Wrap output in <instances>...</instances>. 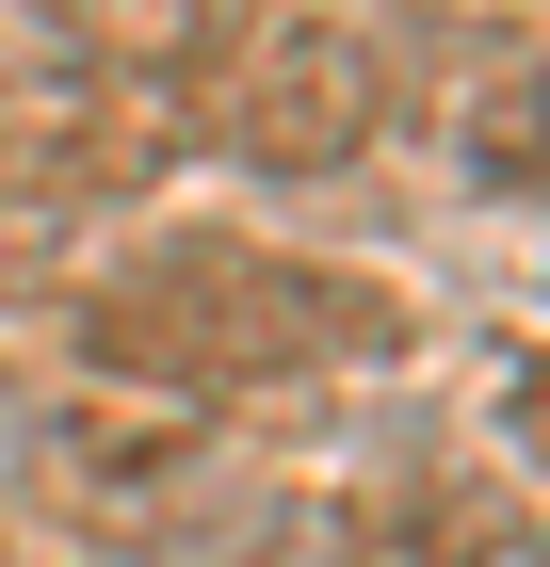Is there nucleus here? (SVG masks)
Listing matches in <instances>:
<instances>
[{"label":"nucleus","mask_w":550,"mask_h":567,"mask_svg":"<svg viewBox=\"0 0 550 567\" xmlns=\"http://www.w3.org/2000/svg\"><path fill=\"white\" fill-rule=\"evenodd\" d=\"M82 357L114 373V390L146 405H243V390H324V373H373V357H405V292L356 260H276V244H243V227H163V244H129L114 276H82Z\"/></svg>","instance_id":"1"},{"label":"nucleus","mask_w":550,"mask_h":567,"mask_svg":"<svg viewBox=\"0 0 550 567\" xmlns=\"http://www.w3.org/2000/svg\"><path fill=\"white\" fill-rule=\"evenodd\" d=\"M163 97L259 178H340L388 131V49L356 17H178Z\"/></svg>","instance_id":"2"},{"label":"nucleus","mask_w":550,"mask_h":567,"mask_svg":"<svg viewBox=\"0 0 550 567\" xmlns=\"http://www.w3.org/2000/svg\"><path fill=\"white\" fill-rule=\"evenodd\" d=\"M33 486L65 503V535H97V551H195V535L259 519L243 437H227L211 405H146V390L49 405L33 422Z\"/></svg>","instance_id":"3"},{"label":"nucleus","mask_w":550,"mask_h":567,"mask_svg":"<svg viewBox=\"0 0 550 567\" xmlns=\"http://www.w3.org/2000/svg\"><path fill=\"white\" fill-rule=\"evenodd\" d=\"M65 260H82V212L65 195H0V292H49Z\"/></svg>","instance_id":"6"},{"label":"nucleus","mask_w":550,"mask_h":567,"mask_svg":"<svg viewBox=\"0 0 550 567\" xmlns=\"http://www.w3.org/2000/svg\"><path fill=\"white\" fill-rule=\"evenodd\" d=\"M486 405H502V437L550 471V341H535V357H502V390H486Z\"/></svg>","instance_id":"7"},{"label":"nucleus","mask_w":550,"mask_h":567,"mask_svg":"<svg viewBox=\"0 0 550 567\" xmlns=\"http://www.w3.org/2000/svg\"><path fill=\"white\" fill-rule=\"evenodd\" d=\"M502 551H518V519L469 471H405L373 503H340V567H502Z\"/></svg>","instance_id":"4"},{"label":"nucleus","mask_w":550,"mask_h":567,"mask_svg":"<svg viewBox=\"0 0 550 567\" xmlns=\"http://www.w3.org/2000/svg\"><path fill=\"white\" fill-rule=\"evenodd\" d=\"M469 178H486V195H518V212H550V49H535V65H502V82L469 97Z\"/></svg>","instance_id":"5"}]
</instances>
